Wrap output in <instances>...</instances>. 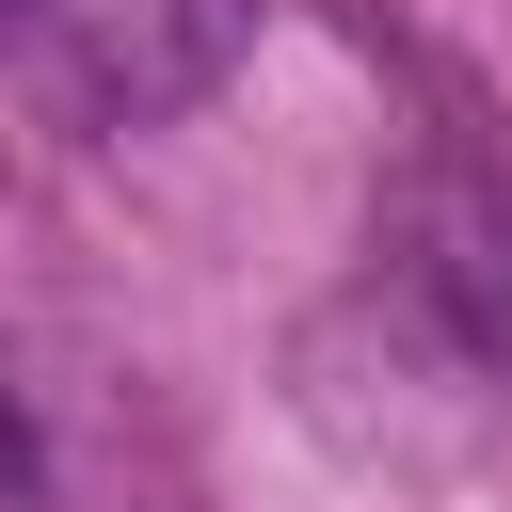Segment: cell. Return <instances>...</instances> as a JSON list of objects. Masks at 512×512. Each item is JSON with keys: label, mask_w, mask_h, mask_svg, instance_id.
Masks as SVG:
<instances>
[{"label": "cell", "mask_w": 512, "mask_h": 512, "mask_svg": "<svg viewBox=\"0 0 512 512\" xmlns=\"http://www.w3.org/2000/svg\"><path fill=\"white\" fill-rule=\"evenodd\" d=\"M0 512H48V448H32L16 400H0Z\"/></svg>", "instance_id": "obj_3"}, {"label": "cell", "mask_w": 512, "mask_h": 512, "mask_svg": "<svg viewBox=\"0 0 512 512\" xmlns=\"http://www.w3.org/2000/svg\"><path fill=\"white\" fill-rule=\"evenodd\" d=\"M432 288H448V320H464V352H496L512 368V208H480V192H448L432 208V256H416Z\"/></svg>", "instance_id": "obj_2"}, {"label": "cell", "mask_w": 512, "mask_h": 512, "mask_svg": "<svg viewBox=\"0 0 512 512\" xmlns=\"http://www.w3.org/2000/svg\"><path fill=\"white\" fill-rule=\"evenodd\" d=\"M32 48L80 112L160 128V112L224 96V64L256 48V0H32Z\"/></svg>", "instance_id": "obj_1"}]
</instances>
